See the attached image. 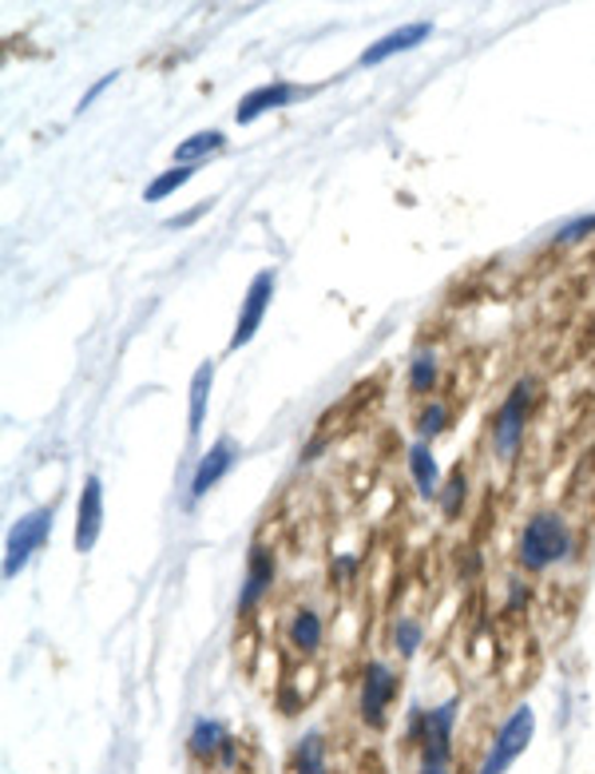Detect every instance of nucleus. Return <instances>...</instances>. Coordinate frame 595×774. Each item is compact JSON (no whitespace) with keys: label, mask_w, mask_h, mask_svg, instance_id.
<instances>
[{"label":"nucleus","mask_w":595,"mask_h":774,"mask_svg":"<svg viewBox=\"0 0 595 774\" xmlns=\"http://www.w3.org/2000/svg\"><path fill=\"white\" fill-rule=\"evenodd\" d=\"M429 32H433V24H429V20H413V24H401V29L386 32V36L377 40V44H369V49L361 52V68H374V64L397 56V52H409V49H416V44H425Z\"/></svg>","instance_id":"ddd939ff"},{"label":"nucleus","mask_w":595,"mask_h":774,"mask_svg":"<svg viewBox=\"0 0 595 774\" xmlns=\"http://www.w3.org/2000/svg\"><path fill=\"white\" fill-rule=\"evenodd\" d=\"M227 148V136L223 131H195V136H187L183 143L175 148V168H198L203 159L218 155V151Z\"/></svg>","instance_id":"2eb2a0df"},{"label":"nucleus","mask_w":595,"mask_h":774,"mask_svg":"<svg viewBox=\"0 0 595 774\" xmlns=\"http://www.w3.org/2000/svg\"><path fill=\"white\" fill-rule=\"evenodd\" d=\"M111 84H116V72H108V76L99 79V84H91V88L84 92V99H79V111H84V108H91V104H96V99L104 96V88H111Z\"/></svg>","instance_id":"393cba45"},{"label":"nucleus","mask_w":595,"mask_h":774,"mask_svg":"<svg viewBox=\"0 0 595 774\" xmlns=\"http://www.w3.org/2000/svg\"><path fill=\"white\" fill-rule=\"evenodd\" d=\"M294 774H329L326 763V739L322 731H310L294 746Z\"/></svg>","instance_id":"f3484780"},{"label":"nucleus","mask_w":595,"mask_h":774,"mask_svg":"<svg viewBox=\"0 0 595 774\" xmlns=\"http://www.w3.org/2000/svg\"><path fill=\"white\" fill-rule=\"evenodd\" d=\"M532 734H536V711L528 703L516 707L505 723H500V731L493 734V746H488L485 763H480V771L476 774H505L508 766L528 751Z\"/></svg>","instance_id":"39448f33"},{"label":"nucleus","mask_w":595,"mask_h":774,"mask_svg":"<svg viewBox=\"0 0 595 774\" xmlns=\"http://www.w3.org/2000/svg\"><path fill=\"white\" fill-rule=\"evenodd\" d=\"M235 461H238V445H235V437H218L215 445L203 453V461L195 465V476H191V501H198V496H207L210 488L223 481V476L235 469Z\"/></svg>","instance_id":"9b49d317"},{"label":"nucleus","mask_w":595,"mask_h":774,"mask_svg":"<svg viewBox=\"0 0 595 774\" xmlns=\"http://www.w3.org/2000/svg\"><path fill=\"white\" fill-rule=\"evenodd\" d=\"M397 691H401V675L393 671L381 659H369L361 667V691H357V714L369 731H381L389 723V707L397 703Z\"/></svg>","instance_id":"20e7f679"},{"label":"nucleus","mask_w":595,"mask_h":774,"mask_svg":"<svg viewBox=\"0 0 595 774\" xmlns=\"http://www.w3.org/2000/svg\"><path fill=\"white\" fill-rule=\"evenodd\" d=\"M210 386H215V362H203L191 377V437L203 433V421H207V401Z\"/></svg>","instance_id":"dca6fc26"},{"label":"nucleus","mask_w":595,"mask_h":774,"mask_svg":"<svg viewBox=\"0 0 595 774\" xmlns=\"http://www.w3.org/2000/svg\"><path fill=\"white\" fill-rule=\"evenodd\" d=\"M436 354L433 350H416L413 362H409V394L413 397H429L436 389Z\"/></svg>","instance_id":"aec40b11"},{"label":"nucleus","mask_w":595,"mask_h":774,"mask_svg":"<svg viewBox=\"0 0 595 774\" xmlns=\"http://www.w3.org/2000/svg\"><path fill=\"white\" fill-rule=\"evenodd\" d=\"M416 774H448V766H429V763H421V771Z\"/></svg>","instance_id":"bb28decb"},{"label":"nucleus","mask_w":595,"mask_h":774,"mask_svg":"<svg viewBox=\"0 0 595 774\" xmlns=\"http://www.w3.org/2000/svg\"><path fill=\"white\" fill-rule=\"evenodd\" d=\"M286 644L294 647L302 659H310V655L322 652V644H326V620H322V612L310 604L294 608L286 620Z\"/></svg>","instance_id":"f8f14e48"},{"label":"nucleus","mask_w":595,"mask_h":774,"mask_svg":"<svg viewBox=\"0 0 595 774\" xmlns=\"http://www.w3.org/2000/svg\"><path fill=\"white\" fill-rule=\"evenodd\" d=\"M465 501H468V473L456 465L445 485H441V493H436V508H441L445 520H456V516L465 513Z\"/></svg>","instance_id":"6ab92c4d"},{"label":"nucleus","mask_w":595,"mask_h":774,"mask_svg":"<svg viewBox=\"0 0 595 774\" xmlns=\"http://www.w3.org/2000/svg\"><path fill=\"white\" fill-rule=\"evenodd\" d=\"M572 552V528L560 513H536L516 540V565L524 572H548Z\"/></svg>","instance_id":"f257e3e1"},{"label":"nucleus","mask_w":595,"mask_h":774,"mask_svg":"<svg viewBox=\"0 0 595 774\" xmlns=\"http://www.w3.org/2000/svg\"><path fill=\"white\" fill-rule=\"evenodd\" d=\"M52 516H56V508L52 505H40L32 508L29 516H20L17 525H12L9 533V548H4V580H17V572L32 560V552H40V548L48 545L52 536Z\"/></svg>","instance_id":"423d86ee"},{"label":"nucleus","mask_w":595,"mask_h":774,"mask_svg":"<svg viewBox=\"0 0 595 774\" xmlns=\"http://www.w3.org/2000/svg\"><path fill=\"white\" fill-rule=\"evenodd\" d=\"M223 743H227L223 723H215V719H195L191 739H187V751L195 754V759H215V754H223Z\"/></svg>","instance_id":"a211bd4d"},{"label":"nucleus","mask_w":595,"mask_h":774,"mask_svg":"<svg viewBox=\"0 0 595 774\" xmlns=\"http://www.w3.org/2000/svg\"><path fill=\"white\" fill-rule=\"evenodd\" d=\"M310 92H314V88H302V84H290V79H270V84H262V88H250L247 96L238 99L235 119H238V123H255V119H262L267 111L290 108L294 99L310 96Z\"/></svg>","instance_id":"1a4fd4ad"},{"label":"nucleus","mask_w":595,"mask_h":774,"mask_svg":"<svg viewBox=\"0 0 595 774\" xmlns=\"http://www.w3.org/2000/svg\"><path fill=\"white\" fill-rule=\"evenodd\" d=\"M274 282H278L274 270H258V275L250 278L247 298H242V310H238L235 334H230L227 350H242L250 337L258 334V326H262V318H267V310H270V298H274Z\"/></svg>","instance_id":"6e6552de"},{"label":"nucleus","mask_w":595,"mask_h":774,"mask_svg":"<svg viewBox=\"0 0 595 774\" xmlns=\"http://www.w3.org/2000/svg\"><path fill=\"white\" fill-rule=\"evenodd\" d=\"M448 429V406L445 401H429L421 413H416V433H421V441H433V437H441Z\"/></svg>","instance_id":"b1692460"},{"label":"nucleus","mask_w":595,"mask_h":774,"mask_svg":"<svg viewBox=\"0 0 595 774\" xmlns=\"http://www.w3.org/2000/svg\"><path fill=\"white\" fill-rule=\"evenodd\" d=\"M191 179H195V168H175V163H171L163 175H155L148 187H143V198H148V203H163V198L175 195L178 187H187Z\"/></svg>","instance_id":"4be33fe9"},{"label":"nucleus","mask_w":595,"mask_h":774,"mask_svg":"<svg viewBox=\"0 0 595 774\" xmlns=\"http://www.w3.org/2000/svg\"><path fill=\"white\" fill-rule=\"evenodd\" d=\"M595 235V215H575L567 218L564 227H555L552 247H575V243H587Z\"/></svg>","instance_id":"5701e85b"},{"label":"nucleus","mask_w":595,"mask_h":774,"mask_svg":"<svg viewBox=\"0 0 595 774\" xmlns=\"http://www.w3.org/2000/svg\"><path fill=\"white\" fill-rule=\"evenodd\" d=\"M389 639H393V652L409 659V655H416V647L425 644V624L416 615H397L393 627H389Z\"/></svg>","instance_id":"412c9836"},{"label":"nucleus","mask_w":595,"mask_h":774,"mask_svg":"<svg viewBox=\"0 0 595 774\" xmlns=\"http://www.w3.org/2000/svg\"><path fill=\"white\" fill-rule=\"evenodd\" d=\"M274 576H278V556L270 545H262L258 540L255 548H250L247 556V576H242V588H238V620H250V615L262 608V600L270 595V588H274Z\"/></svg>","instance_id":"0eeeda50"},{"label":"nucleus","mask_w":595,"mask_h":774,"mask_svg":"<svg viewBox=\"0 0 595 774\" xmlns=\"http://www.w3.org/2000/svg\"><path fill=\"white\" fill-rule=\"evenodd\" d=\"M456 707H461V699L453 695L448 703L433 707V711H421V707L413 711V719H409V743L421 746V763H429V766H453Z\"/></svg>","instance_id":"f03ea898"},{"label":"nucleus","mask_w":595,"mask_h":774,"mask_svg":"<svg viewBox=\"0 0 595 774\" xmlns=\"http://www.w3.org/2000/svg\"><path fill=\"white\" fill-rule=\"evenodd\" d=\"M223 763L227 766L238 763V739H230V734H227V743H223Z\"/></svg>","instance_id":"a878e982"},{"label":"nucleus","mask_w":595,"mask_h":774,"mask_svg":"<svg viewBox=\"0 0 595 774\" xmlns=\"http://www.w3.org/2000/svg\"><path fill=\"white\" fill-rule=\"evenodd\" d=\"M532 401H536V377H520L508 397L500 401L493 417V449L496 456H516V449L524 445V429H528V413H532Z\"/></svg>","instance_id":"7ed1b4c3"},{"label":"nucleus","mask_w":595,"mask_h":774,"mask_svg":"<svg viewBox=\"0 0 595 774\" xmlns=\"http://www.w3.org/2000/svg\"><path fill=\"white\" fill-rule=\"evenodd\" d=\"M409 476H413V485H416V493L425 496H433L436 501V493H441V469H436V456H433V449H429V441H416V445H409Z\"/></svg>","instance_id":"4468645a"},{"label":"nucleus","mask_w":595,"mask_h":774,"mask_svg":"<svg viewBox=\"0 0 595 774\" xmlns=\"http://www.w3.org/2000/svg\"><path fill=\"white\" fill-rule=\"evenodd\" d=\"M104 533V481L96 473L84 481V493H79L76 505V533H72V545L76 552H91Z\"/></svg>","instance_id":"9d476101"}]
</instances>
